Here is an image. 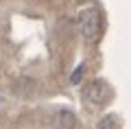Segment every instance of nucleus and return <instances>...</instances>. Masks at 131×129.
<instances>
[{
    "label": "nucleus",
    "instance_id": "nucleus-1",
    "mask_svg": "<svg viewBox=\"0 0 131 129\" xmlns=\"http://www.w3.org/2000/svg\"><path fill=\"white\" fill-rule=\"evenodd\" d=\"M101 26H103V22H101L98 9L90 7V9H83L79 13V28H81V35H83L85 39L96 42L98 35H101Z\"/></svg>",
    "mask_w": 131,
    "mask_h": 129
},
{
    "label": "nucleus",
    "instance_id": "nucleus-2",
    "mask_svg": "<svg viewBox=\"0 0 131 129\" xmlns=\"http://www.w3.org/2000/svg\"><path fill=\"white\" fill-rule=\"evenodd\" d=\"M85 96H88L90 103H94V105H105V103L112 98V88H109V83L103 81V79H96V81H92L88 85V90H85Z\"/></svg>",
    "mask_w": 131,
    "mask_h": 129
},
{
    "label": "nucleus",
    "instance_id": "nucleus-3",
    "mask_svg": "<svg viewBox=\"0 0 131 129\" xmlns=\"http://www.w3.org/2000/svg\"><path fill=\"white\" fill-rule=\"evenodd\" d=\"M77 116L70 110H59L52 118V129H74Z\"/></svg>",
    "mask_w": 131,
    "mask_h": 129
},
{
    "label": "nucleus",
    "instance_id": "nucleus-4",
    "mask_svg": "<svg viewBox=\"0 0 131 129\" xmlns=\"http://www.w3.org/2000/svg\"><path fill=\"white\" fill-rule=\"evenodd\" d=\"M35 90H37V83L33 81V79L22 77L18 83H15V94H18V96H31Z\"/></svg>",
    "mask_w": 131,
    "mask_h": 129
},
{
    "label": "nucleus",
    "instance_id": "nucleus-5",
    "mask_svg": "<svg viewBox=\"0 0 131 129\" xmlns=\"http://www.w3.org/2000/svg\"><path fill=\"white\" fill-rule=\"evenodd\" d=\"M96 129H122V123L116 114H107L96 123Z\"/></svg>",
    "mask_w": 131,
    "mask_h": 129
},
{
    "label": "nucleus",
    "instance_id": "nucleus-6",
    "mask_svg": "<svg viewBox=\"0 0 131 129\" xmlns=\"http://www.w3.org/2000/svg\"><path fill=\"white\" fill-rule=\"evenodd\" d=\"M83 70H85V64H79V66L74 68V72H72V77H70V83H72V85L81 83V77H83Z\"/></svg>",
    "mask_w": 131,
    "mask_h": 129
}]
</instances>
